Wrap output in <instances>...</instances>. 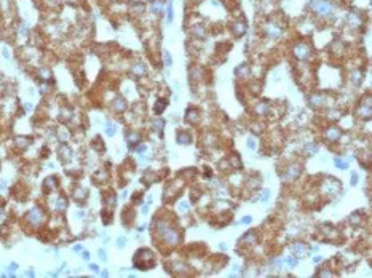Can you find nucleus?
<instances>
[{
    "label": "nucleus",
    "instance_id": "f257e3e1",
    "mask_svg": "<svg viewBox=\"0 0 372 278\" xmlns=\"http://www.w3.org/2000/svg\"><path fill=\"white\" fill-rule=\"evenodd\" d=\"M133 264H134V269H139V270H149L155 266V257H154V253L150 249H139L136 254H134V259H133Z\"/></svg>",
    "mask_w": 372,
    "mask_h": 278
},
{
    "label": "nucleus",
    "instance_id": "f03ea898",
    "mask_svg": "<svg viewBox=\"0 0 372 278\" xmlns=\"http://www.w3.org/2000/svg\"><path fill=\"white\" fill-rule=\"evenodd\" d=\"M157 230H158V235L163 238V241H166L171 246H174V245H177L179 241H181V235L177 233V230L173 229V227H168L164 222H158Z\"/></svg>",
    "mask_w": 372,
    "mask_h": 278
},
{
    "label": "nucleus",
    "instance_id": "7ed1b4c3",
    "mask_svg": "<svg viewBox=\"0 0 372 278\" xmlns=\"http://www.w3.org/2000/svg\"><path fill=\"white\" fill-rule=\"evenodd\" d=\"M311 8L318 13L320 16H326L330 13V10H332V5H330L327 0H311L310 2Z\"/></svg>",
    "mask_w": 372,
    "mask_h": 278
},
{
    "label": "nucleus",
    "instance_id": "20e7f679",
    "mask_svg": "<svg viewBox=\"0 0 372 278\" xmlns=\"http://www.w3.org/2000/svg\"><path fill=\"white\" fill-rule=\"evenodd\" d=\"M43 217H45V214L38 206H34L32 210L27 213V221H29L32 226H40L43 222Z\"/></svg>",
    "mask_w": 372,
    "mask_h": 278
},
{
    "label": "nucleus",
    "instance_id": "39448f33",
    "mask_svg": "<svg viewBox=\"0 0 372 278\" xmlns=\"http://www.w3.org/2000/svg\"><path fill=\"white\" fill-rule=\"evenodd\" d=\"M294 56L297 59H307L310 56V48L305 43H299L294 47Z\"/></svg>",
    "mask_w": 372,
    "mask_h": 278
},
{
    "label": "nucleus",
    "instance_id": "423d86ee",
    "mask_svg": "<svg viewBox=\"0 0 372 278\" xmlns=\"http://www.w3.org/2000/svg\"><path fill=\"white\" fill-rule=\"evenodd\" d=\"M291 249H292V253H294L297 257H304V256H307V253H308V248H307V245H304V243H294V245L291 246Z\"/></svg>",
    "mask_w": 372,
    "mask_h": 278
},
{
    "label": "nucleus",
    "instance_id": "0eeeda50",
    "mask_svg": "<svg viewBox=\"0 0 372 278\" xmlns=\"http://www.w3.org/2000/svg\"><path fill=\"white\" fill-rule=\"evenodd\" d=\"M340 134H342L340 128L332 127V128H329V130L326 131V139H327V141H337V139L340 137Z\"/></svg>",
    "mask_w": 372,
    "mask_h": 278
},
{
    "label": "nucleus",
    "instance_id": "6e6552de",
    "mask_svg": "<svg viewBox=\"0 0 372 278\" xmlns=\"http://www.w3.org/2000/svg\"><path fill=\"white\" fill-rule=\"evenodd\" d=\"M360 115L364 117V118H369L370 117V102H369V98L364 99L363 106L360 107Z\"/></svg>",
    "mask_w": 372,
    "mask_h": 278
},
{
    "label": "nucleus",
    "instance_id": "1a4fd4ad",
    "mask_svg": "<svg viewBox=\"0 0 372 278\" xmlns=\"http://www.w3.org/2000/svg\"><path fill=\"white\" fill-rule=\"evenodd\" d=\"M126 141H128V147H130V149H134L137 144H139V141H141V136L137 134V133H130V134H128V137H126Z\"/></svg>",
    "mask_w": 372,
    "mask_h": 278
},
{
    "label": "nucleus",
    "instance_id": "9d476101",
    "mask_svg": "<svg viewBox=\"0 0 372 278\" xmlns=\"http://www.w3.org/2000/svg\"><path fill=\"white\" fill-rule=\"evenodd\" d=\"M56 177H46L45 179V182H43V190L46 192V193H50L54 187H56Z\"/></svg>",
    "mask_w": 372,
    "mask_h": 278
},
{
    "label": "nucleus",
    "instance_id": "9b49d317",
    "mask_svg": "<svg viewBox=\"0 0 372 278\" xmlns=\"http://www.w3.org/2000/svg\"><path fill=\"white\" fill-rule=\"evenodd\" d=\"M232 31H233V34H235L237 37H240V35H243V34L246 32V24H244V22L233 24V26H232Z\"/></svg>",
    "mask_w": 372,
    "mask_h": 278
},
{
    "label": "nucleus",
    "instance_id": "f8f14e48",
    "mask_svg": "<svg viewBox=\"0 0 372 278\" xmlns=\"http://www.w3.org/2000/svg\"><path fill=\"white\" fill-rule=\"evenodd\" d=\"M168 106V101L166 99H158L157 102H155V107H154V110H155V114L157 115H160L163 110H164V107Z\"/></svg>",
    "mask_w": 372,
    "mask_h": 278
},
{
    "label": "nucleus",
    "instance_id": "ddd939ff",
    "mask_svg": "<svg viewBox=\"0 0 372 278\" xmlns=\"http://www.w3.org/2000/svg\"><path fill=\"white\" fill-rule=\"evenodd\" d=\"M126 107V102H125V99L121 98V96H117L115 98V101H114V109L115 110H118V112H121L123 109Z\"/></svg>",
    "mask_w": 372,
    "mask_h": 278
},
{
    "label": "nucleus",
    "instance_id": "4468645a",
    "mask_svg": "<svg viewBox=\"0 0 372 278\" xmlns=\"http://www.w3.org/2000/svg\"><path fill=\"white\" fill-rule=\"evenodd\" d=\"M163 127H164V122H163L161 118H157V120L154 122V131H157L158 136L163 134Z\"/></svg>",
    "mask_w": 372,
    "mask_h": 278
},
{
    "label": "nucleus",
    "instance_id": "2eb2a0df",
    "mask_svg": "<svg viewBox=\"0 0 372 278\" xmlns=\"http://www.w3.org/2000/svg\"><path fill=\"white\" fill-rule=\"evenodd\" d=\"M150 10H152V13H155V15L161 13V10H163L161 0H152V7H150Z\"/></svg>",
    "mask_w": 372,
    "mask_h": 278
},
{
    "label": "nucleus",
    "instance_id": "dca6fc26",
    "mask_svg": "<svg viewBox=\"0 0 372 278\" xmlns=\"http://www.w3.org/2000/svg\"><path fill=\"white\" fill-rule=\"evenodd\" d=\"M241 241H243V243H247V245L256 243V233H254V232H247L244 237L241 238Z\"/></svg>",
    "mask_w": 372,
    "mask_h": 278
},
{
    "label": "nucleus",
    "instance_id": "f3484780",
    "mask_svg": "<svg viewBox=\"0 0 372 278\" xmlns=\"http://www.w3.org/2000/svg\"><path fill=\"white\" fill-rule=\"evenodd\" d=\"M190 141H192L190 134H187V133H179L177 134V142L179 144H188Z\"/></svg>",
    "mask_w": 372,
    "mask_h": 278
},
{
    "label": "nucleus",
    "instance_id": "a211bd4d",
    "mask_svg": "<svg viewBox=\"0 0 372 278\" xmlns=\"http://www.w3.org/2000/svg\"><path fill=\"white\" fill-rule=\"evenodd\" d=\"M174 19V11H173V0H169L168 2V10H166V21L171 24Z\"/></svg>",
    "mask_w": 372,
    "mask_h": 278
},
{
    "label": "nucleus",
    "instance_id": "6ab92c4d",
    "mask_svg": "<svg viewBox=\"0 0 372 278\" xmlns=\"http://www.w3.org/2000/svg\"><path fill=\"white\" fill-rule=\"evenodd\" d=\"M74 197H75L77 201H83V200L88 197V192H86L85 189H78V190L75 192V195H74Z\"/></svg>",
    "mask_w": 372,
    "mask_h": 278
},
{
    "label": "nucleus",
    "instance_id": "aec40b11",
    "mask_svg": "<svg viewBox=\"0 0 372 278\" xmlns=\"http://www.w3.org/2000/svg\"><path fill=\"white\" fill-rule=\"evenodd\" d=\"M267 34H268L270 37H273V38H278V37L281 35V31H277L272 24H267Z\"/></svg>",
    "mask_w": 372,
    "mask_h": 278
},
{
    "label": "nucleus",
    "instance_id": "412c9836",
    "mask_svg": "<svg viewBox=\"0 0 372 278\" xmlns=\"http://www.w3.org/2000/svg\"><path fill=\"white\" fill-rule=\"evenodd\" d=\"M187 122L188 123H193V122H197L198 120V112L197 110H187Z\"/></svg>",
    "mask_w": 372,
    "mask_h": 278
},
{
    "label": "nucleus",
    "instance_id": "4be33fe9",
    "mask_svg": "<svg viewBox=\"0 0 372 278\" xmlns=\"http://www.w3.org/2000/svg\"><path fill=\"white\" fill-rule=\"evenodd\" d=\"M334 165L337 166V168H340V170H347L348 168V161L340 160V158H334Z\"/></svg>",
    "mask_w": 372,
    "mask_h": 278
},
{
    "label": "nucleus",
    "instance_id": "5701e85b",
    "mask_svg": "<svg viewBox=\"0 0 372 278\" xmlns=\"http://www.w3.org/2000/svg\"><path fill=\"white\" fill-rule=\"evenodd\" d=\"M305 152H308V155H313V154H316V152H318V146L308 142V144L305 146Z\"/></svg>",
    "mask_w": 372,
    "mask_h": 278
},
{
    "label": "nucleus",
    "instance_id": "b1692460",
    "mask_svg": "<svg viewBox=\"0 0 372 278\" xmlns=\"http://www.w3.org/2000/svg\"><path fill=\"white\" fill-rule=\"evenodd\" d=\"M66 206H67V200L61 197V198L56 201V210H58V211H64V210H66Z\"/></svg>",
    "mask_w": 372,
    "mask_h": 278
},
{
    "label": "nucleus",
    "instance_id": "393cba45",
    "mask_svg": "<svg viewBox=\"0 0 372 278\" xmlns=\"http://www.w3.org/2000/svg\"><path fill=\"white\" fill-rule=\"evenodd\" d=\"M133 72H134L136 75H142V74H145V67H144L142 64H136V66L133 67Z\"/></svg>",
    "mask_w": 372,
    "mask_h": 278
},
{
    "label": "nucleus",
    "instance_id": "a878e982",
    "mask_svg": "<svg viewBox=\"0 0 372 278\" xmlns=\"http://www.w3.org/2000/svg\"><path fill=\"white\" fill-rule=\"evenodd\" d=\"M163 58H164V64H166L168 67L173 66V56H171V53H169V51H164Z\"/></svg>",
    "mask_w": 372,
    "mask_h": 278
},
{
    "label": "nucleus",
    "instance_id": "bb28decb",
    "mask_svg": "<svg viewBox=\"0 0 372 278\" xmlns=\"http://www.w3.org/2000/svg\"><path fill=\"white\" fill-rule=\"evenodd\" d=\"M268 107H270V104H268V102H264V104H260V106L257 107V112L262 114V115H265V114L268 112Z\"/></svg>",
    "mask_w": 372,
    "mask_h": 278
},
{
    "label": "nucleus",
    "instance_id": "cd10ccee",
    "mask_svg": "<svg viewBox=\"0 0 372 278\" xmlns=\"http://www.w3.org/2000/svg\"><path fill=\"white\" fill-rule=\"evenodd\" d=\"M15 144H16L18 147H27V146H29V141H27L26 137H18L16 141H15Z\"/></svg>",
    "mask_w": 372,
    "mask_h": 278
},
{
    "label": "nucleus",
    "instance_id": "c85d7f7f",
    "mask_svg": "<svg viewBox=\"0 0 372 278\" xmlns=\"http://www.w3.org/2000/svg\"><path fill=\"white\" fill-rule=\"evenodd\" d=\"M61 158L62 160H71V150H69L67 147L61 149Z\"/></svg>",
    "mask_w": 372,
    "mask_h": 278
},
{
    "label": "nucleus",
    "instance_id": "c756f323",
    "mask_svg": "<svg viewBox=\"0 0 372 278\" xmlns=\"http://www.w3.org/2000/svg\"><path fill=\"white\" fill-rule=\"evenodd\" d=\"M297 174H299V168H296V166H292V168L289 170V173L286 174V177H287V179H292V177H296Z\"/></svg>",
    "mask_w": 372,
    "mask_h": 278
},
{
    "label": "nucleus",
    "instance_id": "7c9ffc66",
    "mask_svg": "<svg viewBox=\"0 0 372 278\" xmlns=\"http://www.w3.org/2000/svg\"><path fill=\"white\" fill-rule=\"evenodd\" d=\"M361 80H363V74L361 72H355L353 74V83H355V85H360Z\"/></svg>",
    "mask_w": 372,
    "mask_h": 278
},
{
    "label": "nucleus",
    "instance_id": "2f4dec72",
    "mask_svg": "<svg viewBox=\"0 0 372 278\" xmlns=\"http://www.w3.org/2000/svg\"><path fill=\"white\" fill-rule=\"evenodd\" d=\"M115 131H117V128L114 127V125L107 123V128H105V133H107V136H114V134H115Z\"/></svg>",
    "mask_w": 372,
    "mask_h": 278
},
{
    "label": "nucleus",
    "instance_id": "473e14b6",
    "mask_svg": "<svg viewBox=\"0 0 372 278\" xmlns=\"http://www.w3.org/2000/svg\"><path fill=\"white\" fill-rule=\"evenodd\" d=\"M179 211H181V213H187V211H188V203H187V201H182L181 205H179Z\"/></svg>",
    "mask_w": 372,
    "mask_h": 278
},
{
    "label": "nucleus",
    "instance_id": "72a5a7b5",
    "mask_svg": "<svg viewBox=\"0 0 372 278\" xmlns=\"http://www.w3.org/2000/svg\"><path fill=\"white\" fill-rule=\"evenodd\" d=\"M286 262H287L291 267H296V266H297V259H296V257H287Z\"/></svg>",
    "mask_w": 372,
    "mask_h": 278
},
{
    "label": "nucleus",
    "instance_id": "f704fd0d",
    "mask_svg": "<svg viewBox=\"0 0 372 278\" xmlns=\"http://www.w3.org/2000/svg\"><path fill=\"white\" fill-rule=\"evenodd\" d=\"M16 269H18V264H11V266H10V269H8V275H10V276H13V273L16 272Z\"/></svg>",
    "mask_w": 372,
    "mask_h": 278
},
{
    "label": "nucleus",
    "instance_id": "c9c22d12",
    "mask_svg": "<svg viewBox=\"0 0 372 278\" xmlns=\"http://www.w3.org/2000/svg\"><path fill=\"white\" fill-rule=\"evenodd\" d=\"M117 245H118V248H120V249H123V248H125V238H123V237H120V238H118V241H117Z\"/></svg>",
    "mask_w": 372,
    "mask_h": 278
},
{
    "label": "nucleus",
    "instance_id": "e433bc0d",
    "mask_svg": "<svg viewBox=\"0 0 372 278\" xmlns=\"http://www.w3.org/2000/svg\"><path fill=\"white\" fill-rule=\"evenodd\" d=\"M247 147H249V149H256V142H254V139L251 137V139H247Z\"/></svg>",
    "mask_w": 372,
    "mask_h": 278
},
{
    "label": "nucleus",
    "instance_id": "4c0bfd02",
    "mask_svg": "<svg viewBox=\"0 0 372 278\" xmlns=\"http://www.w3.org/2000/svg\"><path fill=\"white\" fill-rule=\"evenodd\" d=\"M243 224H251V222H252V217L251 216H246V217H243Z\"/></svg>",
    "mask_w": 372,
    "mask_h": 278
},
{
    "label": "nucleus",
    "instance_id": "58836bf2",
    "mask_svg": "<svg viewBox=\"0 0 372 278\" xmlns=\"http://www.w3.org/2000/svg\"><path fill=\"white\" fill-rule=\"evenodd\" d=\"M99 259H101V261H107L105 251H102V249H99Z\"/></svg>",
    "mask_w": 372,
    "mask_h": 278
},
{
    "label": "nucleus",
    "instance_id": "ea45409f",
    "mask_svg": "<svg viewBox=\"0 0 372 278\" xmlns=\"http://www.w3.org/2000/svg\"><path fill=\"white\" fill-rule=\"evenodd\" d=\"M268 197H270V190H264V195H262V200H264V201H267V200H268Z\"/></svg>",
    "mask_w": 372,
    "mask_h": 278
},
{
    "label": "nucleus",
    "instance_id": "a19ab883",
    "mask_svg": "<svg viewBox=\"0 0 372 278\" xmlns=\"http://www.w3.org/2000/svg\"><path fill=\"white\" fill-rule=\"evenodd\" d=\"M356 182H358V176H356V173H353V176H351V186H356Z\"/></svg>",
    "mask_w": 372,
    "mask_h": 278
},
{
    "label": "nucleus",
    "instance_id": "79ce46f5",
    "mask_svg": "<svg viewBox=\"0 0 372 278\" xmlns=\"http://www.w3.org/2000/svg\"><path fill=\"white\" fill-rule=\"evenodd\" d=\"M90 269H91L93 272H99V267L96 266V264H91V266H90Z\"/></svg>",
    "mask_w": 372,
    "mask_h": 278
},
{
    "label": "nucleus",
    "instance_id": "37998d69",
    "mask_svg": "<svg viewBox=\"0 0 372 278\" xmlns=\"http://www.w3.org/2000/svg\"><path fill=\"white\" fill-rule=\"evenodd\" d=\"M136 150L139 152V154H142V152H145V146H139V147H137Z\"/></svg>",
    "mask_w": 372,
    "mask_h": 278
},
{
    "label": "nucleus",
    "instance_id": "c03bdc74",
    "mask_svg": "<svg viewBox=\"0 0 372 278\" xmlns=\"http://www.w3.org/2000/svg\"><path fill=\"white\" fill-rule=\"evenodd\" d=\"M3 54H5V58H10V51H8V48H7V47L3 48Z\"/></svg>",
    "mask_w": 372,
    "mask_h": 278
},
{
    "label": "nucleus",
    "instance_id": "a18cd8bd",
    "mask_svg": "<svg viewBox=\"0 0 372 278\" xmlns=\"http://www.w3.org/2000/svg\"><path fill=\"white\" fill-rule=\"evenodd\" d=\"M26 110H32V104H29V102H26Z\"/></svg>",
    "mask_w": 372,
    "mask_h": 278
},
{
    "label": "nucleus",
    "instance_id": "49530a36",
    "mask_svg": "<svg viewBox=\"0 0 372 278\" xmlns=\"http://www.w3.org/2000/svg\"><path fill=\"white\" fill-rule=\"evenodd\" d=\"M81 257H83L85 261H88V259H90V254H88V253L85 251V253H83V256H81Z\"/></svg>",
    "mask_w": 372,
    "mask_h": 278
},
{
    "label": "nucleus",
    "instance_id": "de8ad7c7",
    "mask_svg": "<svg viewBox=\"0 0 372 278\" xmlns=\"http://www.w3.org/2000/svg\"><path fill=\"white\" fill-rule=\"evenodd\" d=\"M74 251H81V245H77V246H74Z\"/></svg>",
    "mask_w": 372,
    "mask_h": 278
},
{
    "label": "nucleus",
    "instance_id": "09e8293b",
    "mask_svg": "<svg viewBox=\"0 0 372 278\" xmlns=\"http://www.w3.org/2000/svg\"><path fill=\"white\" fill-rule=\"evenodd\" d=\"M321 259H323V257H321V256H316V257H315V259H313V261H315V262H320V261H321Z\"/></svg>",
    "mask_w": 372,
    "mask_h": 278
}]
</instances>
